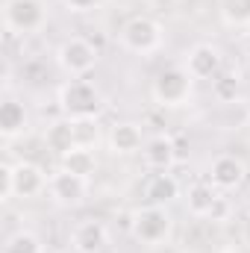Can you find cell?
I'll list each match as a JSON object with an SVG mask.
<instances>
[{
	"label": "cell",
	"instance_id": "cell-1",
	"mask_svg": "<svg viewBox=\"0 0 250 253\" xmlns=\"http://www.w3.org/2000/svg\"><path fill=\"white\" fill-rule=\"evenodd\" d=\"M100 106H103V97H100L97 85L88 77L68 80L59 88V109L71 121H77V118H97Z\"/></svg>",
	"mask_w": 250,
	"mask_h": 253
},
{
	"label": "cell",
	"instance_id": "cell-2",
	"mask_svg": "<svg viewBox=\"0 0 250 253\" xmlns=\"http://www.w3.org/2000/svg\"><path fill=\"white\" fill-rule=\"evenodd\" d=\"M47 24L44 0H3V30L9 36H33Z\"/></svg>",
	"mask_w": 250,
	"mask_h": 253
},
{
	"label": "cell",
	"instance_id": "cell-3",
	"mask_svg": "<svg viewBox=\"0 0 250 253\" xmlns=\"http://www.w3.org/2000/svg\"><path fill=\"white\" fill-rule=\"evenodd\" d=\"M191 83L194 80H191V74H188L186 68L171 65V68H162L153 77L150 94H153V100L159 106H183L188 97H191Z\"/></svg>",
	"mask_w": 250,
	"mask_h": 253
},
{
	"label": "cell",
	"instance_id": "cell-4",
	"mask_svg": "<svg viewBox=\"0 0 250 253\" xmlns=\"http://www.w3.org/2000/svg\"><path fill=\"white\" fill-rule=\"evenodd\" d=\"M129 233L141 245H150V248L162 245L168 239V233H171V215H168V209L165 206H153V203L141 206L132 215V221H129Z\"/></svg>",
	"mask_w": 250,
	"mask_h": 253
},
{
	"label": "cell",
	"instance_id": "cell-5",
	"mask_svg": "<svg viewBox=\"0 0 250 253\" xmlns=\"http://www.w3.org/2000/svg\"><path fill=\"white\" fill-rule=\"evenodd\" d=\"M97 56H100L97 47L88 39H83V36L65 39L62 44H59V50H56V62H59V68H62L71 80L88 77L94 71V65H97Z\"/></svg>",
	"mask_w": 250,
	"mask_h": 253
},
{
	"label": "cell",
	"instance_id": "cell-6",
	"mask_svg": "<svg viewBox=\"0 0 250 253\" xmlns=\"http://www.w3.org/2000/svg\"><path fill=\"white\" fill-rule=\"evenodd\" d=\"M121 44L129 53L150 56L162 47V27L147 15H135L121 27Z\"/></svg>",
	"mask_w": 250,
	"mask_h": 253
},
{
	"label": "cell",
	"instance_id": "cell-7",
	"mask_svg": "<svg viewBox=\"0 0 250 253\" xmlns=\"http://www.w3.org/2000/svg\"><path fill=\"white\" fill-rule=\"evenodd\" d=\"M88 183L91 180L77 177V174H71L65 168H56V171L47 174V194L59 206H80L85 200V194H88Z\"/></svg>",
	"mask_w": 250,
	"mask_h": 253
},
{
	"label": "cell",
	"instance_id": "cell-8",
	"mask_svg": "<svg viewBox=\"0 0 250 253\" xmlns=\"http://www.w3.org/2000/svg\"><path fill=\"white\" fill-rule=\"evenodd\" d=\"M12 191L21 200L47 194V174H44V168L36 165V162H30V159L12 162Z\"/></svg>",
	"mask_w": 250,
	"mask_h": 253
},
{
	"label": "cell",
	"instance_id": "cell-9",
	"mask_svg": "<svg viewBox=\"0 0 250 253\" xmlns=\"http://www.w3.org/2000/svg\"><path fill=\"white\" fill-rule=\"evenodd\" d=\"M109 245V230L103 221L97 218H85L77 221L71 230V248L74 253H103Z\"/></svg>",
	"mask_w": 250,
	"mask_h": 253
},
{
	"label": "cell",
	"instance_id": "cell-10",
	"mask_svg": "<svg viewBox=\"0 0 250 253\" xmlns=\"http://www.w3.org/2000/svg\"><path fill=\"white\" fill-rule=\"evenodd\" d=\"M245 174H248V168H245V162H242L236 153H221V156H215L212 165H209V183L218 191L239 189V186L245 183Z\"/></svg>",
	"mask_w": 250,
	"mask_h": 253
},
{
	"label": "cell",
	"instance_id": "cell-11",
	"mask_svg": "<svg viewBox=\"0 0 250 253\" xmlns=\"http://www.w3.org/2000/svg\"><path fill=\"white\" fill-rule=\"evenodd\" d=\"M144 129L135 121H115L106 132V144L115 156H132V153H141L144 147Z\"/></svg>",
	"mask_w": 250,
	"mask_h": 253
},
{
	"label": "cell",
	"instance_id": "cell-12",
	"mask_svg": "<svg viewBox=\"0 0 250 253\" xmlns=\"http://www.w3.org/2000/svg\"><path fill=\"white\" fill-rule=\"evenodd\" d=\"M186 71L191 80H215L221 74V53L212 44H194L186 56Z\"/></svg>",
	"mask_w": 250,
	"mask_h": 253
},
{
	"label": "cell",
	"instance_id": "cell-13",
	"mask_svg": "<svg viewBox=\"0 0 250 253\" xmlns=\"http://www.w3.org/2000/svg\"><path fill=\"white\" fill-rule=\"evenodd\" d=\"M141 159L150 171H171L177 162V144L171 135H153L141 147Z\"/></svg>",
	"mask_w": 250,
	"mask_h": 253
},
{
	"label": "cell",
	"instance_id": "cell-14",
	"mask_svg": "<svg viewBox=\"0 0 250 253\" xmlns=\"http://www.w3.org/2000/svg\"><path fill=\"white\" fill-rule=\"evenodd\" d=\"M141 194H144L147 203L165 206V203H171V200L180 194V183H177V177H174L171 171H153V174L144 180Z\"/></svg>",
	"mask_w": 250,
	"mask_h": 253
},
{
	"label": "cell",
	"instance_id": "cell-15",
	"mask_svg": "<svg viewBox=\"0 0 250 253\" xmlns=\"http://www.w3.org/2000/svg\"><path fill=\"white\" fill-rule=\"evenodd\" d=\"M27 124H30V118H27L24 103L15 97H6L0 103V135H3V141H15L18 135H24Z\"/></svg>",
	"mask_w": 250,
	"mask_h": 253
},
{
	"label": "cell",
	"instance_id": "cell-16",
	"mask_svg": "<svg viewBox=\"0 0 250 253\" xmlns=\"http://www.w3.org/2000/svg\"><path fill=\"white\" fill-rule=\"evenodd\" d=\"M218 200H221V191L215 189L209 180H206V183H194V186L188 189V194H186L188 212H191L194 218H209Z\"/></svg>",
	"mask_w": 250,
	"mask_h": 253
},
{
	"label": "cell",
	"instance_id": "cell-17",
	"mask_svg": "<svg viewBox=\"0 0 250 253\" xmlns=\"http://www.w3.org/2000/svg\"><path fill=\"white\" fill-rule=\"evenodd\" d=\"M59 168L71 171V174H77V177L91 180L94 171H97V156H94L91 147H74V150H68V153L59 156Z\"/></svg>",
	"mask_w": 250,
	"mask_h": 253
},
{
	"label": "cell",
	"instance_id": "cell-18",
	"mask_svg": "<svg viewBox=\"0 0 250 253\" xmlns=\"http://www.w3.org/2000/svg\"><path fill=\"white\" fill-rule=\"evenodd\" d=\"M44 147H47V150H53V153H56V159H59L62 153H68V150H74V147H77L71 118H59V121H53V124L47 126V132H44Z\"/></svg>",
	"mask_w": 250,
	"mask_h": 253
},
{
	"label": "cell",
	"instance_id": "cell-19",
	"mask_svg": "<svg viewBox=\"0 0 250 253\" xmlns=\"http://www.w3.org/2000/svg\"><path fill=\"white\" fill-rule=\"evenodd\" d=\"M3 253H44V245L33 230H18L3 242Z\"/></svg>",
	"mask_w": 250,
	"mask_h": 253
},
{
	"label": "cell",
	"instance_id": "cell-20",
	"mask_svg": "<svg viewBox=\"0 0 250 253\" xmlns=\"http://www.w3.org/2000/svg\"><path fill=\"white\" fill-rule=\"evenodd\" d=\"M218 12L230 27H250V0H218Z\"/></svg>",
	"mask_w": 250,
	"mask_h": 253
},
{
	"label": "cell",
	"instance_id": "cell-21",
	"mask_svg": "<svg viewBox=\"0 0 250 253\" xmlns=\"http://www.w3.org/2000/svg\"><path fill=\"white\" fill-rule=\"evenodd\" d=\"M74 124V138H77V147H97L100 141V121L97 118H77L71 121Z\"/></svg>",
	"mask_w": 250,
	"mask_h": 253
},
{
	"label": "cell",
	"instance_id": "cell-22",
	"mask_svg": "<svg viewBox=\"0 0 250 253\" xmlns=\"http://www.w3.org/2000/svg\"><path fill=\"white\" fill-rule=\"evenodd\" d=\"M212 88H215V97H218L221 103H233V100L239 97V80L230 77V74H218V77L212 80Z\"/></svg>",
	"mask_w": 250,
	"mask_h": 253
},
{
	"label": "cell",
	"instance_id": "cell-23",
	"mask_svg": "<svg viewBox=\"0 0 250 253\" xmlns=\"http://www.w3.org/2000/svg\"><path fill=\"white\" fill-rule=\"evenodd\" d=\"M15 200V191H12V162L3 159L0 162V203H9Z\"/></svg>",
	"mask_w": 250,
	"mask_h": 253
},
{
	"label": "cell",
	"instance_id": "cell-24",
	"mask_svg": "<svg viewBox=\"0 0 250 253\" xmlns=\"http://www.w3.org/2000/svg\"><path fill=\"white\" fill-rule=\"evenodd\" d=\"M62 3L71 12H91V9H97L100 0H62Z\"/></svg>",
	"mask_w": 250,
	"mask_h": 253
},
{
	"label": "cell",
	"instance_id": "cell-25",
	"mask_svg": "<svg viewBox=\"0 0 250 253\" xmlns=\"http://www.w3.org/2000/svg\"><path fill=\"white\" fill-rule=\"evenodd\" d=\"M227 209H230V203H227V197L221 194V200L215 203V209H212V215H209V218H212V221H224V215H227Z\"/></svg>",
	"mask_w": 250,
	"mask_h": 253
},
{
	"label": "cell",
	"instance_id": "cell-26",
	"mask_svg": "<svg viewBox=\"0 0 250 253\" xmlns=\"http://www.w3.org/2000/svg\"><path fill=\"white\" fill-rule=\"evenodd\" d=\"M242 242L250 248V215L245 218V224H242Z\"/></svg>",
	"mask_w": 250,
	"mask_h": 253
},
{
	"label": "cell",
	"instance_id": "cell-27",
	"mask_svg": "<svg viewBox=\"0 0 250 253\" xmlns=\"http://www.w3.org/2000/svg\"><path fill=\"white\" fill-rule=\"evenodd\" d=\"M221 253H239V251H236V248H224Z\"/></svg>",
	"mask_w": 250,
	"mask_h": 253
}]
</instances>
